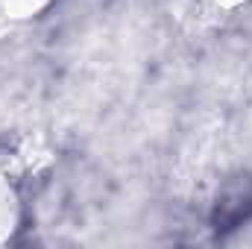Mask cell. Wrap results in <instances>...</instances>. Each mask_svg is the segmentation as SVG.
Returning <instances> with one entry per match:
<instances>
[{
    "label": "cell",
    "mask_w": 252,
    "mask_h": 249,
    "mask_svg": "<svg viewBox=\"0 0 252 249\" xmlns=\"http://www.w3.org/2000/svg\"><path fill=\"white\" fill-rule=\"evenodd\" d=\"M250 217H252V176L238 173V176L226 179L217 190V199H214V208H211V226L217 232H232V229L244 226Z\"/></svg>",
    "instance_id": "6da1fadb"
}]
</instances>
